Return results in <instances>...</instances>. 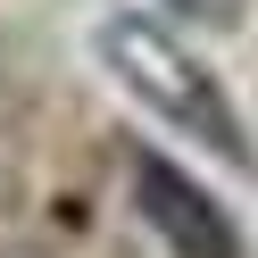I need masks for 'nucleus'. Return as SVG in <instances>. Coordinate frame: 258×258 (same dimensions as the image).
<instances>
[{"instance_id": "obj_1", "label": "nucleus", "mask_w": 258, "mask_h": 258, "mask_svg": "<svg viewBox=\"0 0 258 258\" xmlns=\"http://www.w3.org/2000/svg\"><path fill=\"white\" fill-rule=\"evenodd\" d=\"M92 50H100V67L117 75V84L134 92V100L150 108L158 125H175L191 150L225 158V167H250V125H241L233 92H225V84H217V67H208V58H191L158 17L117 9V17L92 25Z\"/></svg>"}, {"instance_id": "obj_2", "label": "nucleus", "mask_w": 258, "mask_h": 258, "mask_svg": "<svg viewBox=\"0 0 258 258\" xmlns=\"http://www.w3.org/2000/svg\"><path fill=\"white\" fill-rule=\"evenodd\" d=\"M134 208L175 258H241V225L225 217V200L167 150H134Z\"/></svg>"}, {"instance_id": "obj_3", "label": "nucleus", "mask_w": 258, "mask_h": 258, "mask_svg": "<svg viewBox=\"0 0 258 258\" xmlns=\"http://www.w3.org/2000/svg\"><path fill=\"white\" fill-rule=\"evenodd\" d=\"M167 9H183V17H208V9H217V0H167Z\"/></svg>"}]
</instances>
